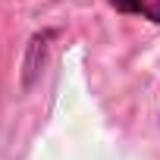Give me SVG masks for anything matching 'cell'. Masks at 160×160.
Wrapping results in <instances>:
<instances>
[{
  "mask_svg": "<svg viewBox=\"0 0 160 160\" xmlns=\"http://www.w3.org/2000/svg\"><path fill=\"white\" fill-rule=\"evenodd\" d=\"M107 3L119 13H129V16H141L154 25H160V0H107Z\"/></svg>",
  "mask_w": 160,
  "mask_h": 160,
  "instance_id": "1",
  "label": "cell"
}]
</instances>
